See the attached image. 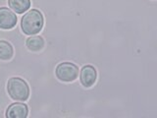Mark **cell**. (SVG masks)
I'll return each mask as SVG.
<instances>
[{
    "label": "cell",
    "mask_w": 157,
    "mask_h": 118,
    "mask_svg": "<svg viewBox=\"0 0 157 118\" xmlns=\"http://www.w3.org/2000/svg\"><path fill=\"white\" fill-rule=\"evenodd\" d=\"M21 27L24 33L33 36L41 31L43 27V16L36 9H32L24 15L21 21Z\"/></svg>",
    "instance_id": "6da1fadb"
},
{
    "label": "cell",
    "mask_w": 157,
    "mask_h": 118,
    "mask_svg": "<svg viewBox=\"0 0 157 118\" xmlns=\"http://www.w3.org/2000/svg\"><path fill=\"white\" fill-rule=\"evenodd\" d=\"M7 91L10 97L17 101H25L29 96V88L27 82L21 78H11L7 83Z\"/></svg>",
    "instance_id": "7a4b0ae2"
},
{
    "label": "cell",
    "mask_w": 157,
    "mask_h": 118,
    "mask_svg": "<svg viewBox=\"0 0 157 118\" xmlns=\"http://www.w3.org/2000/svg\"><path fill=\"white\" fill-rule=\"evenodd\" d=\"M55 74L62 82H73L78 76V68L71 62H63L56 67Z\"/></svg>",
    "instance_id": "3957f363"
},
{
    "label": "cell",
    "mask_w": 157,
    "mask_h": 118,
    "mask_svg": "<svg viewBox=\"0 0 157 118\" xmlns=\"http://www.w3.org/2000/svg\"><path fill=\"white\" fill-rule=\"evenodd\" d=\"M17 16L11 10L2 7L0 8V29L10 30L14 28L17 24Z\"/></svg>",
    "instance_id": "277c9868"
},
{
    "label": "cell",
    "mask_w": 157,
    "mask_h": 118,
    "mask_svg": "<svg viewBox=\"0 0 157 118\" xmlns=\"http://www.w3.org/2000/svg\"><path fill=\"white\" fill-rule=\"evenodd\" d=\"M97 74L95 68L91 65H86L82 68L81 70V75H80V80L83 87L90 88L92 85H94L96 81Z\"/></svg>",
    "instance_id": "5b68a950"
},
{
    "label": "cell",
    "mask_w": 157,
    "mask_h": 118,
    "mask_svg": "<svg viewBox=\"0 0 157 118\" xmlns=\"http://www.w3.org/2000/svg\"><path fill=\"white\" fill-rule=\"evenodd\" d=\"M29 113L28 105L25 103L16 102L12 103L6 110L7 118H26Z\"/></svg>",
    "instance_id": "8992f818"
},
{
    "label": "cell",
    "mask_w": 157,
    "mask_h": 118,
    "mask_svg": "<svg viewBox=\"0 0 157 118\" xmlns=\"http://www.w3.org/2000/svg\"><path fill=\"white\" fill-rule=\"evenodd\" d=\"M8 4L14 12L23 14L31 7V0H8Z\"/></svg>",
    "instance_id": "52a82bcc"
},
{
    "label": "cell",
    "mask_w": 157,
    "mask_h": 118,
    "mask_svg": "<svg viewBox=\"0 0 157 118\" xmlns=\"http://www.w3.org/2000/svg\"><path fill=\"white\" fill-rule=\"evenodd\" d=\"M27 47L32 51H39L41 50L44 46V41L41 37L39 36H33L27 39L26 41Z\"/></svg>",
    "instance_id": "ba28073f"
},
{
    "label": "cell",
    "mask_w": 157,
    "mask_h": 118,
    "mask_svg": "<svg viewBox=\"0 0 157 118\" xmlns=\"http://www.w3.org/2000/svg\"><path fill=\"white\" fill-rule=\"evenodd\" d=\"M14 50L12 45L6 41H0V59L9 60L13 57Z\"/></svg>",
    "instance_id": "9c48e42d"
}]
</instances>
